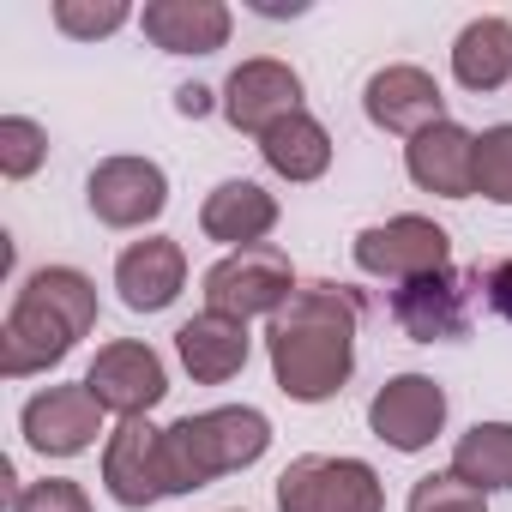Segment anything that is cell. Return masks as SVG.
<instances>
[{"instance_id":"6da1fadb","label":"cell","mask_w":512,"mask_h":512,"mask_svg":"<svg viewBox=\"0 0 512 512\" xmlns=\"http://www.w3.org/2000/svg\"><path fill=\"white\" fill-rule=\"evenodd\" d=\"M362 302L344 284H296V296L272 314V374L296 404H326L344 392L356 368Z\"/></svg>"},{"instance_id":"7a4b0ae2","label":"cell","mask_w":512,"mask_h":512,"mask_svg":"<svg viewBox=\"0 0 512 512\" xmlns=\"http://www.w3.org/2000/svg\"><path fill=\"white\" fill-rule=\"evenodd\" d=\"M91 326H97V290L85 272H73V266L31 272L7 314V332H0V374L25 380V374L55 368Z\"/></svg>"},{"instance_id":"3957f363","label":"cell","mask_w":512,"mask_h":512,"mask_svg":"<svg viewBox=\"0 0 512 512\" xmlns=\"http://www.w3.org/2000/svg\"><path fill=\"white\" fill-rule=\"evenodd\" d=\"M272 446V422L247 404H223V410H199L181 416L175 428H163V464H169V494H193L229 470L260 464Z\"/></svg>"},{"instance_id":"277c9868","label":"cell","mask_w":512,"mask_h":512,"mask_svg":"<svg viewBox=\"0 0 512 512\" xmlns=\"http://www.w3.org/2000/svg\"><path fill=\"white\" fill-rule=\"evenodd\" d=\"M290 296H296L290 253H278L272 241L241 247V253H229V260H217V266L205 272V308H211V314L253 320V314H278Z\"/></svg>"},{"instance_id":"5b68a950","label":"cell","mask_w":512,"mask_h":512,"mask_svg":"<svg viewBox=\"0 0 512 512\" xmlns=\"http://www.w3.org/2000/svg\"><path fill=\"white\" fill-rule=\"evenodd\" d=\"M278 512H386V488L362 458H296L278 476Z\"/></svg>"},{"instance_id":"8992f818","label":"cell","mask_w":512,"mask_h":512,"mask_svg":"<svg viewBox=\"0 0 512 512\" xmlns=\"http://www.w3.org/2000/svg\"><path fill=\"white\" fill-rule=\"evenodd\" d=\"M356 266L368 278L410 284V278H428V272L452 266V235L428 217H392V223H374V229L356 235Z\"/></svg>"},{"instance_id":"52a82bcc","label":"cell","mask_w":512,"mask_h":512,"mask_svg":"<svg viewBox=\"0 0 512 512\" xmlns=\"http://www.w3.org/2000/svg\"><path fill=\"white\" fill-rule=\"evenodd\" d=\"M91 211L109 229H139L169 205V175L151 157H109L91 169Z\"/></svg>"},{"instance_id":"ba28073f","label":"cell","mask_w":512,"mask_h":512,"mask_svg":"<svg viewBox=\"0 0 512 512\" xmlns=\"http://www.w3.org/2000/svg\"><path fill=\"white\" fill-rule=\"evenodd\" d=\"M103 488L121 500V506H151L169 494V464H163V428H151L145 416H127L115 434H109V452H103Z\"/></svg>"},{"instance_id":"9c48e42d","label":"cell","mask_w":512,"mask_h":512,"mask_svg":"<svg viewBox=\"0 0 512 512\" xmlns=\"http://www.w3.org/2000/svg\"><path fill=\"white\" fill-rule=\"evenodd\" d=\"M85 386H91V398L103 410H115L127 422V416H145L169 392V374H163L151 344H103L97 362L85 368Z\"/></svg>"},{"instance_id":"30bf717a","label":"cell","mask_w":512,"mask_h":512,"mask_svg":"<svg viewBox=\"0 0 512 512\" xmlns=\"http://www.w3.org/2000/svg\"><path fill=\"white\" fill-rule=\"evenodd\" d=\"M368 428L398 446V452H422L440 428H446V392L428 380V374H398L374 392L368 404Z\"/></svg>"},{"instance_id":"8fae6325","label":"cell","mask_w":512,"mask_h":512,"mask_svg":"<svg viewBox=\"0 0 512 512\" xmlns=\"http://www.w3.org/2000/svg\"><path fill=\"white\" fill-rule=\"evenodd\" d=\"M296 109H302V79L284 61H241L223 85V115L235 133H272Z\"/></svg>"},{"instance_id":"7c38bea8","label":"cell","mask_w":512,"mask_h":512,"mask_svg":"<svg viewBox=\"0 0 512 512\" xmlns=\"http://www.w3.org/2000/svg\"><path fill=\"white\" fill-rule=\"evenodd\" d=\"M103 434V404L91 398V386H49L25 404V440L43 458H73Z\"/></svg>"},{"instance_id":"4fadbf2b","label":"cell","mask_w":512,"mask_h":512,"mask_svg":"<svg viewBox=\"0 0 512 512\" xmlns=\"http://www.w3.org/2000/svg\"><path fill=\"white\" fill-rule=\"evenodd\" d=\"M362 103H368V121L374 127L404 133V139H416V133H428V127L446 121V97H440V85L422 67H380L368 79V97Z\"/></svg>"},{"instance_id":"5bb4252c","label":"cell","mask_w":512,"mask_h":512,"mask_svg":"<svg viewBox=\"0 0 512 512\" xmlns=\"http://www.w3.org/2000/svg\"><path fill=\"white\" fill-rule=\"evenodd\" d=\"M404 169H410V181L422 193L470 199L476 193V133H464L458 121H440V127H428V133L410 139Z\"/></svg>"},{"instance_id":"9a60e30c","label":"cell","mask_w":512,"mask_h":512,"mask_svg":"<svg viewBox=\"0 0 512 512\" xmlns=\"http://www.w3.org/2000/svg\"><path fill=\"white\" fill-rule=\"evenodd\" d=\"M187 284V253L181 241L169 235H151V241H133L121 260H115V290L133 314H163Z\"/></svg>"},{"instance_id":"2e32d148","label":"cell","mask_w":512,"mask_h":512,"mask_svg":"<svg viewBox=\"0 0 512 512\" xmlns=\"http://www.w3.org/2000/svg\"><path fill=\"white\" fill-rule=\"evenodd\" d=\"M392 320L416 338V344H440V338H464L470 314H464V278L446 266V272H428V278H410L392 290Z\"/></svg>"},{"instance_id":"e0dca14e","label":"cell","mask_w":512,"mask_h":512,"mask_svg":"<svg viewBox=\"0 0 512 512\" xmlns=\"http://www.w3.org/2000/svg\"><path fill=\"white\" fill-rule=\"evenodd\" d=\"M175 350H181V368L199 380V386H223L247 368V320L235 314H193L181 332H175Z\"/></svg>"},{"instance_id":"ac0fdd59","label":"cell","mask_w":512,"mask_h":512,"mask_svg":"<svg viewBox=\"0 0 512 512\" xmlns=\"http://www.w3.org/2000/svg\"><path fill=\"white\" fill-rule=\"evenodd\" d=\"M145 37L169 55H211L229 43V7L223 0H151L139 13Z\"/></svg>"},{"instance_id":"d6986e66","label":"cell","mask_w":512,"mask_h":512,"mask_svg":"<svg viewBox=\"0 0 512 512\" xmlns=\"http://www.w3.org/2000/svg\"><path fill=\"white\" fill-rule=\"evenodd\" d=\"M272 223H278V199H272L260 181H223V187H211L205 205H199V229H205L211 241H229L235 253H241V247H260V241L272 235Z\"/></svg>"},{"instance_id":"ffe728a7","label":"cell","mask_w":512,"mask_h":512,"mask_svg":"<svg viewBox=\"0 0 512 512\" xmlns=\"http://www.w3.org/2000/svg\"><path fill=\"white\" fill-rule=\"evenodd\" d=\"M452 73L464 91H500L512 79V25L506 19H470L452 43Z\"/></svg>"},{"instance_id":"44dd1931","label":"cell","mask_w":512,"mask_h":512,"mask_svg":"<svg viewBox=\"0 0 512 512\" xmlns=\"http://www.w3.org/2000/svg\"><path fill=\"white\" fill-rule=\"evenodd\" d=\"M260 151H266V163H272L284 181H320L326 163H332V133H326L308 109H296V115H284L272 133H260Z\"/></svg>"},{"instance_id":"7402d4cb","label":"cell","mask_w":512,"mask_h":512,"mask_svg":"<svg viewBox=\"0 0 512 512\" xmlns=\"http://www.w3.org/2000/svg\"><path fill=\"white\" fill-rule=\"evenodd\" d=\"M452 476L494 494L512 488V422H476L458 446H452Z\"/></svg>"},{"instance_id":"603a6c76","label":"cell","mask_w":512,"mask_h":512,"mask_svg":"<svg viewBox=\"0 0 512 512\" xmlns=\"http://www.w3.org/2000/svg\"><path fill=\"white\" fill-rule=\"evenodd\" d=\"M476 193L494 205H512V121L476 139Z\"/></svg>"},{"instance_id":"cb8c5ba5","label":"cell","mask_w":512,"mask_h":512,"mask_svg":"<svg viewBox=\"0 0 512 512\" xmlns=\"http://www.w3.org/2000/svg\"><path fill=\"white\" fill-rule=\"evenodd\" d=\"M43 157H49V133H43L37 121H25V115H7V121H0V175L25 181V175H37Z\"/></svg>"},{"instance_id":"d4e9b609","label":"cell","mask_w":512,"mask_h":512,"mask_svg":"<svg viewBox=\"0 0 512 512\" xmlns=\"http://www.w3.org/2000/svg\"><path fill=\"white\" fill-rule=\"evenodd\" d=\"M133 13H127V0H55V25L67 37H109L121 31Z\"/></svg>"},{"instance_id":"484cf974","label":"cell","mask_w":512,"mask_h":512,"mask_svg":"<svg viewBox=\"0 0 512 512\" xmlns=\"http://www.w3.org/2000/svg\"><path fill=\"white\" fill-rule=\"evenodd\" d=\"M410 512H488V500H482V488H470L446 470V476H422L410 488Z\"/></svg>"},{"instance_id":"4316f807","label":"cell","mask_w":512,"mask_h":512,"mask_svg":"<svg viewBox=\"0 0 512 512\" xmlns=\"http://www.w3.org/2000/svg\"><path fill=\"white\" fill-rule=\"evenodd\" d=\"M13 512H91V494L73 476H43L25 494H13Z\"/></svg>"},{"instance_id":"83f0119b","label":"cell","mask_w":512,"mask_h":512,"mask_svg":"<svg viewBox=\"0 0 512 512\" xmlns=\"http://www.w3.org/2000/svg\"><path fill=\"white\" fill-rule=\"evenodd\" d=\"M482 290H488V308L512 320V260H506V266H494V272L482 278Z\"/></svg>"},{"instance_id":"f1b7e54d","label":"cell","mask_w":512,"mask_h":512,"mask_svg":"<svg viewBox=\"0 0 512 512\" xmlns=\"http://www.w3.org/2000/svg\"><path fill=\"white\" fill-rule=\"evenodd\" d=\"M175 103H181V115H205V109H211V91H205V85H181Z\"/></svg>"}]
</instances>
